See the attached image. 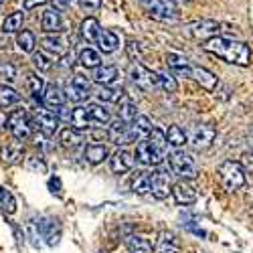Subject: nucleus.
I'll return each mask as SVG.
<instances>
[{
    "label": "nucleus",
    "instance_id": "3",
    "mask_svg": "<svg viewBox=\"0 0 253 253\" xmlns=\"http://www.w3.org/2000/svg\"><path fill=\"white\" fill-rule=\"evenodd\" d=\"M217 174H219V180L227 193H235L245 186V170L239 162H233V160L223 162L219 166Z\"/></svg>",
    "mask_w": 253,
    "mask_h": 253
},
{
    "label": "nucleus",
    "instance_id": "24",
    "mask_svg": "<svg viewBox=\"0 0 253 253\" xmlns=\"http://www.w3.org/2000/svg\"><path fill=\"white\" fill-rule=\"evenodd\" d=\"M65 101H67V95H65V91H61L57 85H45V89H43V103L47 105V108H53V110H57V108H61V105H65Z\"/></svg>",
    "mask_w": 253,
    "mask_h": 253
},
{
    "label": "nucleus",
    "instance_id": "9",
    "mask_svg": "<svg viewBox=\"0 0 253 253\" xmlns=\"http://www.w3.org/2000/svg\"><path fill=\"white\" fill-rule=\"evenodd\" d=\"M184 33L191 37V39L201 41V43H203V41H207L211 37H217L221 33V25L217 23V20H211V18H207V20H195V23L184 27Z\"/></svg>",
    "mask_w": 253,
    "mask_h": 253
},
{
    "label": "nucleus",
    "instance_id": "42",
    "mask_svg": "<svg viewBox=\"0 0 253 253\" xmlns=\"http://www.w3.org/2000/svg\"><path fill=\"white\" fill-rule=\"evenodd\" d=\"M136 116H138V108H136V105L130 99H124L120 103V120L126 122V124H130Z\"/></svg>",
    "mask_w": 253,
    "mask_h": 253
},
{
    "label": "nucleus",
    "instance_id": "12",
    "mask_svg": "<svg viewBox=\"0 0 253 253\" xmlns=\"http://www.w3.org/2000/svg\"><path fill=\"white\" fill-rule=\"evenodd\" d=\"M59 124H61V120L57 118V114H53V112H49V110L39 108V110L35 112L33 126H35V128H39L45 136H55V134L59 132Z\"/></svg>",
    "mask_w": 253,
    "mask_h": 253
},
{
    "label": "nucleus",
    "instance_id": "45",
    "mask_svg": "<svg viewBox=\"0 0 253 253\" xmlns=\"http://www.w3.org/2000/svg\"><path fill=\"white\" fill-rule=\"evenodd\" d=\"M160 247L164 249V251H170V253H174L176 249H178V241H176V237L172 235V233H160Z\"/></svg>",
    "mask_w": 253,
    "mask_h": 253
},
{
    "label": "nucleus",
    "instance_id": "6",
    "mask_svg": "<svg viewBox=\"0 0 253 253\" xmlns=\"http://www.w3.org/2000/svg\"><path fill=\"white\" fill-rule=\"evenodd\" d=\"M215 136H217V132H215L213 126H209V124H195L186 132V142L191 144L195 150H205V148H209V146L213 144Z\"/></svg>",
    "mask_w": 253,
    "mask_h": 253
},
{
    "label": "nucleus",
    "instance_id": "46",
    "mask_svg": "<svg viewBox=\"0 0 253 253\" xmlns=\"http://www.w3.org/2000/svg\"><path fill=\"white\" fill-rule=\"evenodd\" d=\"M27 166L31 170H37V172H47V164L41 156H29L27 158Z\"/></svg>",
    "mask_w": 253,
    "mask_h": 253
},
{
    "label": "nucleus",
    "instance_id": "31",
    "mask_svg": "<svg viewBox=\"0 0 253 253\" xmlns=\"http://www.w3.org/2000/svg\"><path fill=\"white\" fill-rule=\"evenodd\" d=\"M126 245H128V249L132 253H152V249H154L150 239L140 237V235H130L128 239H126Z\"/></svg>",
    "mask_w": 253,
    "mask_h": 253
},
{
    "label": "nucleus",
    "instance_id": "55",
    "mask_svg": "<svg viewBox=\"0 0 253 253\" xmlns=\"http://www.w3.org/2000/svg\"><path fill=\"white\" fill-rule=\"evenodd\" d=\"M6 45V39H2V37H0V49H2Z\"/></svg>",
    "mask_w": 253,
    "mask_h": 253
},
{
    "label": "nucleus",
    "instance_id": "52",
    "mask_svg": "<svg viewBox=\"0 0 253 253\" xmlns=\"http://www.w3.org/2000/svg\"><path fill=\"white\" fill-rule=\"evenodd\" d=\"M29 235H31V239H33V245L39 247V233H37L35 223H29Z\"/></svg>",
    "mask_w": 253,
    "mask_h": 253
},
{
    "label": "nucleus",
    "instance_id": "19",
    "mask_svg": "<svg viewBox=\"0 0 253 253\" xmlns=\"http://www.w3.org/2000/svg\"><path fill=\"white\" fill-rule=\"evenodd\" d=\"M37 229L43 231V235H45V239H47V243L51 247H55L59 243V239H61V223L59 221L43 217V219L37 223Z\"/></svg>",
    "mask_w": 253,
    "mask_h": 253
},
{
    "label": "nucleus",
    "instance_id": "4",
    "mask_svg": "<svg viewBox=\"0 0 253 253\" xmlns=\"http://www.w3.org/2000/svg\"><path fill=\"white\" fill-rule=\"evenodd\" d=\"M168 164H170L172 174H176V176H180V178L193 180V178H197V174H199V168H197L193 156L186 154V152H182L180 148H174L170 154H168Z\"/></svg>",
    "mask_w": 253,
    "mask_h": 253
},
{
    "label": "nucleus",
    "instance_id": "28",
    "mask_svg": "<svg viewBox=\"0 0 253 253\" xmlns=\"http://www.w3.org/2000/svg\"><path fill=\"white\" fill-rule=\"evenodd\" d=\"M99 20L97 18H93V16H87L85 20L81 23V27H79V33H81V39L85 41V43H95V39H97V33H99Z\"/></svg>",
    "mask_w": 253,
    "mask_h": 253
},
{
    "label": "nucleus",
    "instance_id": "26",
    "mask_svg": "<svg viewBox=\"0 0 253 253\" xmlns=\"http://www.w3.org/2000/svg\"><path fill=\"white\" fill-rule=\"evenodd\" d=\"M69 124L73 126L75 130H89V128H93V122H91V118H89V114H87V108L85 105H77V108L71 112V118H69Z\"/></svg>",
    "mask_w": 253,
    "mask_h": 253
},
{
    "label": "nucleus",
    "instance_id": "29",
    "mask_svg": "<svg viewBox=\"0 0 253 253\" xmlns=\"http://www.w3.org/2000/svg\"><path fill=\"white\" fill-rule=\"evenodd\" d=\"M83 156H85V160H87L89 164L95 166V164H101L105 158H108V148H105L103 144H87Z\"/></svg>",
    "mask_w": 253,
    "mask_h": 253
},
{
    "label": "nucleus",
    "instance_id": "13",
    "mask_svg": "<svg viewBox=\"0 0 253 253\" xmlns=\"http://www.w3.org/2000/svg\"><path fill=\"white\" fill-rule=\"evenodd\" d=\"M41 45L43 49L55 57H61L69 51V45H67V39L63 37L61 33H47L43 39H41Z\"/></svg>",
    "mask_w": 253,
    "mask_h": 253
},
{
    "label": "nucleus",
    "instance_id": "33",
    "mask_svg": "<svg viewBox=\"0 0 253 253\" xmlns=\"http://www.w3.org/2000/svg\"><path fill=\"white\" fill-rule=\"evenodd\" d=\"M79 63L85 69H95L97 65H101V55H99V51L85 47V49L79 51Z\"/></svg>",
    "mask_w": 253,
    "mask_h": 253
},
{
    "label": "nucleus",
    "instance_id": "43",
    "mask_svg": "<svg viewBox=\"0 0 253 253\" xmlns=\"http://www.w3.org/2000/svg\"><path fill=\"white\" fill-rule=\"evenodd\" d=\"M146 140H148L150 144H154L156 148H160L162 152H166L168 150V142H166V134L162 132V130H158V128H152L150 130V134L146 136Z\"/></svg>",
    "mask_w": 253,
    "mask_h": 253
},
{
    "label": "nucleus",
    "instance_id": "37",
    "mask_svg": "<svg viewBox=\"0 0 253 253\" xmlns=\"http://www.w3.org/2000/svg\"><path fill=\"white\" fill-rule=\"evenodd\" d=\"M164 134H166L168 146H172V148H182L186 144V132L180 128V126H170L168 132H164Z\"/></svg>",
    "mask_w": 253,
    "mask_h": 253
},
{
    "label": "nucleus",
    "instance_id": "23",
    "mask_svg": "<svg viewBox=\"0 0 253 253\" xmlns=\"http://www.w3.org/2000/svg\"><path fill=\"white\" fill-rule=\"evenodd\" d=\"M170 195L174 197V201L178 205H193L197 201V193H195V188L191 184H186V182H178V184H172V191Z\"/></svg>",
    "mask_w": 253,
    "mask_h": 253
},
{
    "label": "nucleus",
    "instance_id": "8",
    "mask_svg": "<svg viewBox=\"0 0 253 253\" xmlns=\"http://www.w3.org/2000/svg\"><path fill=\"white\" fill-rule=\"evenodd\" d=\"M166 158V152H162L160 148H156L154 144H150L146 138L138 140L136 146V160L142 162L144 166H160Z\"/></svg>",
    "mask_w": 253,
    "mask_h": 253
},
{
    "label": "nucleus",
    "instance_id": "25",
    "mask_svg": "<svg viewBox=\"0 0 253 253\" xmlns=\"http://www.w3.org/2000/svg\"><path fill=\"white\" fill-rule=\"evenodd\" d=\"M59 142H61L63 148L75 150V148H79V146H81L83 136H81L79 130H75V128H71V126H67V128H59Z\"/></svg>",
    "mask_w": 253,
    "mask_h": 253
},
{
    "label": "nucleus",
    "instance_id": "53",
    "mask_svg": "<svg viewBox=\"0 0 253 253\" xmlns=\"http://www.w3.org/2000/svg\"><path fill=\"white\" fill-rule=\"evenodd\" d=\"M245 144L249 146V148H253V128L247 132V136H245Z\"/></svg>",
    "mask_w": 253,
    "mask_h": 253
},
{
    "label": "nucleus",
    "instance_id": "51",
    "mask_svg": "<svg viewBox=\"0 0 253 253\" xmlns=\"http://www.w3.org/2000/svg\"><path fill=\"white\" fill-rule=\"evenodd\" d=\"M49 0H25V10H33V8H39V6H43V4H47Z\"/></svg>",
    "mask_w": 253,
    "mask_h": 253
},
{
    "label": "nucleus",
    "instance_id": "27",
    "mask_svg": "<svg viewBox=\"0 0 253 253\" xmlns=\"http://www.w3.org/2000/svg\"><path fill=\"white\" fill-rule=\"evenodd\" d=\"M150 130H152V124H150V120L146 118V116H136V118L130 122V132H132L134 142L146 138V136L150 134Z\"/></svg>",
    "mask_w": 253,
    "mask_h": 253
},
{
    "label": "nucleus",
    "instance_id": "32",
    "mask_svg": "<svg viewBox=\"0 0 253 253\" xmlns=\"http://www.w3.org/2000/svg\"><path fill=\"white\" fill-rule=\"evenodd\" d=\"M23 23H25V12L18 10V12H12L4 18L2 23V33L4 35H12V33H18L20 29H23Z\"/></svg>",
    "mask_w": 253,
    "mask_h": 253
},
{
    "label": "nucleus",
    "instance_id": "18",
    "mask_svg": "<svg viewBox=\"0 0 253 253\" xmlns=\"http://www.w3.org/2000/svg\"><path fill=\"white\" fill-rule=\"evenodd\" d=\"M166 65L170 71H174L180 77H191V69L193 65L188 63V59L180 53H166Z\"/></svg>",
    "mask_w": 253,
    "mask_h": 253
},
{
    "label": "nucleus",
    "instance_id": "41",
    "mask_svg": "<svg viewBox=\"0 0 253 253\" xmlns=\"http://www.w3.org/2000/svg\"><path fill=\"white\" fill-rule=\"evenodd\" d=\"M158 87L164 89V91H168V93H174V91L178 89L174 75H172L170 71H160V73H158Z\"/></svg>",
    "mask_w": 253,
    "mask_h": 253
},
{
    "label": "nucleus",
    "instance_id": "39",
    "mask_svg": "<svg viewBox=\"0 0 253 253\" xmlns=\"http://www.w3.org/2000/svg\"><path fill=\"white\" fill-rule=\"evenodd\" d=\"M20 101V95L16 93L14 87L6 85V83H0V108H10Z\"/></svg>",
    "mask_w": 253,
    "mask_h": 253
},
{
    "label": "nucleus",
    "instance_id": "10",
    "mask_svg": "<svg viewBox=\"0 0 253 253\" xmlns=\"http://www.w3.org/2000/svg\"><path fill=\"white\" fill-rule=\"evenodd\" d=\"M89 93H91V79L81 73H75L65 87V95L71 101H85Z\"/></svg>",
    "mask_w": 253,
    "mask_h": 253
},
{
    "label": "nucleus",
    "instance_id": "36",
    "mask_svg": "<svg viewBox=\"0 0 253 253\" xmlns=\"http://www.w3.org/2000/svg\"><path fill=\"white\" fill-rule=\"evenodd\" d=\"M124 89L122 87H112V85H103L99 91H97V97L99 101H105V103H120L124 99Z\"/></svg>",
    "mask_w": 253,
    "mask_h": 253
},
{
    "label": "nucleus",
    "instance_id": "54",
    "mask_svg": "<svg viewBox=\"0 0 253 253\" xmlns=\"http://www.w3.org/2000/svg\"><path fill=\"white\" fill-rule=\"evenodd\" d=\"M4 124H6V116H4L2 112H0V130L4 128Z\"/></svg>",
    "mask_w": 253,
    "mask_h": 253
},
{
    "label": "nucleus",
    "instance_id": "48",
    "mask_svg": "<svg viewBox=\"0 0 253 253\" xmlns=\"http://www.w3.org/2000/svg\"><path fill=\"white\" fill-rule=\"evenodd\" d=\"M49 191L53 195H61L63 193V184H61V178L59 176H51L49 178Z\"/></svg>",
    "mask_w": 253,
    "mask_h": 253
},
{
    "label": "nucleus",
    "instance_id": "30",
    "mask_svg": "<svg viewBox=\"0 0 253 253\" xmlns=\"http://www.w3.org/2000/svg\"><path fill=\"white\" fill-rule=\"evenodd\" d=\"M27 87L33 95V99H37L39 103H43V89H45V81L39 73H29L27 75Z\"/></svg>",
    "mask_w": 253,
    "mask_h": 253
},
{
    "label": "nucleus",
    "instance_id": "16",
    "mask_svg": "<svg viewBox=\"0 0 253 253\" xmlns=\"http://www.w3.org/2000/svg\"><path fill=\"white\" fill-rule=\"evenodd\" d=\"M41 29H43L45 33H63L65 31V23H63L61 10L47 8L43 12V18H41Z\"/></svg>",
    "mask_w": 253,
    "mask_h": 253
},
{
    "label": "nucleus",
    "instance_id": "7",
    "mask_svg": "<svg viewBox=\"0 0 253 253\" xmlns=\"http://www.w3.org/2000/svg\"><path fill=\"white\" fill-rule=\"evenodd\" d=\"M128 75L132 79V83L136 87H140L142 91H150V89H158V73L150 71L148 67H144L142 63H132Z\"/></svg>",
    "mask_w": 253,
    "mask_h": 253
},
{
    "label": "nucleus",
    "instance_id": "57",
    "mask_svg": "<svg viewBox=\"0 0 253 253\" xmlns=\"http://www.w3.org/2000/svg\"><path fill=\"white\" fill-rule=\"evenodd\" d=\"M2 4H4V0H0V8H2Z\"/></svg>",
    "mask_w": 253,
    "mask_h": 253
},
{
    "label": "nucleus",
    "instance_id": "5",
    "mask_svg": "<svg viewBox=\"0 0 253 253\" xmlns=\"http://www.w3.org/2000/svg\"><path fill=\"white\" fill-rule=\"evenodd\" d=\"M6 126H8V130H10V134L16 138V140H20V142H25V140H29L31 136H33V120L29 118V114L25 112V110H14V112H10L8 116H6Z\"/></svg>",
    "mask_w": 253,
    "mask_h": 253
},
{
    "label": "nucleus",
    "instance_id": "11",
    "mask_svg": "<svg viewBox=\"0 0 253 253\" xmlns=\"http://www.w3.org/2000/svg\"><path fill=\"white\" fill-rule=\"evenodd\" d=\"M172 191V174L168 170H156L150 172V193L156 199H166Z\"/></svg>",
    "mask_w": 253,
    "mask_h": 253
},
{
    "label": "nucleus",
    "instance_id": "22",
    "mask_svg": "<svg viewBox=\"0 0 253 253\" xmlns=\"http://www.w3.org/2000/svg\"><path fill=\"white\" fill-rule=\"evenodd\" d=\"M191 77L199 83L203 89H207V91H213V89L217 87V83H219L217 75H215L213 71L205 69V67H193V69H191Z\"/></svg>",
    "mask_w": 253,
    "mask_h": 253
},
{
    "label": "nucleus",
    "instance_id": "15",
    "mask_svg": "<svg viewBox=\"0 0 253 253\" xmlns=\"http://www.w3.org/2000/svg\"><path fill=\"white\" fill-rule=\"evenodd\" d=\"M23 156H25V146L20 140H12V142H6L2 146V150H0V158H2V162L14 166V164H20L23 162Z\"/></svg>",
    "mask_w": 253,
    "mask_h": 253
},
{
    "label": "nucleus",
    "instance_id": "49",
    "mask_svg": "<svg viewBox=\"0 0 253 253\" xmlns=\"http://www.w3.org/2000/svg\"><path fill=\"white\" fill-rule=\"evenodd\" d=\"M241 166H243L245 172L253 174V152H251V154H245V156L241 158Z\"/></svg>",
    "mask_w": 253,
    "mask_h": 253
},
{
    "label": "nucleus",
    "instance_id": "21",
    "mask_svg": "<svg viewBox=\"0 0 253 253\" xmlns=\"http://www.w3.org/2000/svg\"><path fill=\"white\" fill-rule=\"evenodd\" d=\"M91 79L99 85H114V83L120 79V69L114 65H97L93 69Z\"/></svg>",
    "mask_w": 253,
    "mask_h": 253
},
{
    "label": "nucleus",
    "instance_id": "20",
    "mask_svg": "<svg viewBox=\"0 0 253 253\" xmlns=\"http://www.w3.org/2000/svg\"><path fill=\"white\" fill-rule=\"evenodd\" d=\"M93 45H97V49H99L101 53H114V51H118V47H120V37H118L114 31L99 29L97 39H95Z\"/></svg>",
    "mask_w": 253,
    "mask_h": 253
},
{
    "label": "nucleus",
    "instance_id": "58",
    "mask_svg": "<svg viewBox=\"0 0 253 253\" xmlns=\"http://www.w3.org/2000/svg\"><path fill=\"white\" fill-rule=\"evenodd\" d=\"M184 2H193V0H184Z\"/></svg>",
    "mask_w": 253,
    "mask_h": 253
},
{
    "label": "nucleus",
    "instance_id": "56",
    "mask_svg": "<svg viewBox=\"0 0 253 253\" xmlns=\"http://www.w3.org/2000/svg\"><path fill=\"white\" fill-rule=\"evenodd\" d=\"M158 253H170V251H164V249H160V251H158Z\"/></svg>",
    "mask_w": 253,
    "mask_h": 253
},
{
    "label": "nucleus",
    "instance_id": "2",
    "mask_svg": "<svg viewBox=\"0 0 253 253\" xmlns=\"http://www.w3.org/2000/svg\"><path fill=\"white\" fill-rule=\"evenodd\" d=\"M140 8L158 23H176L180 10L174 0H138Z\"/></svg>",
    "mask_w": 253,
    "mask_h": 253
},
{
    "label": "nucleus",
    "instance_id": "38",
    "mask_svg": "<svg viewBox=\"0 0 253 253\" xmlns=\"http://www.w3.org/2000/svg\"><path fill=\"white\" fill-rule=\"evenodd\" d=\"M16 45L23 53H33L37 49V37L31 33V31H18V37H16Z\"/></svg>",
    "mask_w": 253,
    "mask_h": 253
},
{
    "label": "nucleus",
    "instance_id": "35",
    "mask_svg": "<svg viewBox=\"0 0 253 253\" xmlns=\"http://www.w3.org/2000/svg\"><path fill=\"white\" fill-rule=\"evenodd\" d=\"M130 186L136 195H148L150 193V172H136L130 180Z\"/></svg>",
    "mask_w": 253,
    "mask_h": 253
},
{
    "label": "nucleus",
    "instance_id": "40",
    "mask_svg": "<svg viewBox=\"0 0 253 253\" xmlns=\"http://www.w3.org/2000/svg\"><path fill=\"white\" fill-rule=\"evenodd\" d=\"M33 65L39 71H51L53 69V57L47 51H33Z\"/></svg>",
    "mask_w": 253,
    "mask_h": 253
},
{
    "label": "nucleus",
    "instance_id": "47",
    "mask_svg": "<svg viewBox=\"0 0 253 253\" xmlns=\"http://www.w3.org/2000/svg\"><path fill=\"white\" fill-rule=\"evenodd\" d=\"M77 4L83 12H95L101 6V0H77Z\"/></svg>",
    "mask_w": 253,
    "mask_h": 253
},
{
    "label": "nucleus",
    "instance_id": "1",
    "mask_svg": "<svg viewBox=\"0 0 253 253\" xmlns=\"http://www.w3.org/2000/svg\"><path fill=\"white\" fill-rule=\"evenodd\" d=\"M203 49L211 55H215L231 65H239V67H247L251 63V49L249 45H245L243 41H235V39H227V37H211L207 41H203Z\"/></svg>",
    "mask_w": 253,
    "mask_h": 253
},
{
    "label": "nucleus",
    "instance_id": "14",
    "mask_svg": "<svg viewBox=\"0 0 253 253\" xmlns=\"http://www.w3.org/2000/svg\"><path fill=\"white\" fill-rule=\"evenodd\" d=\"M108 138H110V142H114L116 146H128V144L134 142L132 132H130V124H126V122H122V120H116V122L110 126Z\"/></svg>",
    "mask_w": 253,
    "mask_h": 253
},
{
    "label": "nucleus",
    "instance_id": "34",
    "mask_svg": "<svg viewBox=\"0 0 253 253\" xmlns=\"http://www.w3.org/2000/svg\"><path fill=\"white\" fill-rule=\"evenodd\" d=\"M87 114H89L93 126H105V124H110V120H112L110 110H105L103 105H97V103L87 105Z\"/></svg>",
    "mask_w": 253,
    "mask_h": 253
},
{
    "label": "nucleus",
    "instance_id": "50",
    "mask_svg": "<svg viewBox=\"0 0 253 253\" xmlns=\"http://www.w3.org/2000/svg\"><path fill=\"white\" fill-rule=\"evenodd\" d=\"M0 73H2L4 81H14V77H16V71H14L12 65H4L2 69H0Z\"/></svg>",
    "mask_w": 253,
    "mask_h": 253
},
{
    "label": "nucleus",
    "instance_id": "17",
    "mask_svg": "<svg viewBox=\"0 0 253 253\" xmlns=\"http://www.w3.org/2000/svg\"><path fill=\"white\" fill-rule=\"evenodd\" d=\"M132 166H134V156L128 150H118L110 158V168H112V172H116V174L130 172Z\"/></svg>",
    "mask_w": 253,
    "mask_h": 253
},
{
    "label": "nucleus",
    "instance_id": "44",
    "mask_svg": "<svg viewBox=\"0 0 253 253\" xmlns=\"http://www.w3.org/2000/svg\"><path fill=\"white\" fill-rule=\"evenodd\" d=\"M0 207H2L6 213H14L16 211V201H14L12 193L6 191L4 186H0Z\"/></svg>",
    "mask_w": 253,
    "mask_h": 253
}]
</instances>
